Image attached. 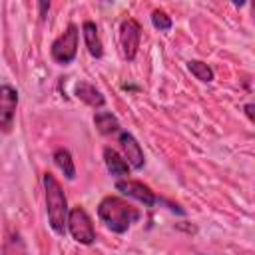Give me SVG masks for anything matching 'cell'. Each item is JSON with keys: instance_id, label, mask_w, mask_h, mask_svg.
Masks as SVG:
<instances>
[{"instance_id": "2", "label": "cell", "mask_w": 255, "mask_h": 255, "mask_svg": "<svg viewBox=\"0 0 255 255\" xmlns=\"http://www.w3.org/2000/svg\"><path fill=\"white\" fill-rule=\"evenodd\" d=\"M42 183H44V191H46V211H48V221L50 227L58 233L64 235L66 233V223H68V199L66 193L60 185V181L46 171L42 175Z\"/></svg>"}, {"instance_id": "14", "label": "cell", "mask_w": 255, "mask_h": 255, "mask_svg": "<svg viewBox=\"0 0 255 255\" xmlns=\"http://www.w3.org/2000/svg\"><path fill=\"white\" fill-rule=\"evenodd\" d=\"M187 70H189L199 82H205V84L213 82V70H211L205 62H201V60H189V62H187Z\"/></svg>"}, {"instance_id": "11", "label": "cell", "mask_w": 255, "mask_h": 255, "mask_svg": "<svg viewBox=\"0 0 255 255\" xmlns=\"http://www.w3.org/2000/svg\"><path fill=\"white\" fill-rule=\"evenodd\" d=\"M104 161H106V167H108V171L112 175H116V177H128L129 165H128V161L116 149L104 147Z\"/></svg>"}, {"instance_id": "4", "label": "cell", "mask_w": 255, "mask_h": 255, "mask_svg": "<svg viewBox=\"0 0 255 255\" xmlns=\"http://www.w3.org/2000/svg\"><path fill=\"white\" fill-rule=\"evenodd\" d=\"M78 26L76 24H70L54 42H52V48H50V54L54 58V62L58 64H70L76 54H78Z\"/></svg>"}, {"instance_id": "9", "label": "cell", "mask_w": 255, "mask_h": 255, "mask_svg": "<svg viewBox=\"0 0 255 255\" xmlns=\"http://www.w3.org/2000/svg\"><path fill=\"white\" fill-rule=\"evenodd\" d=\"M74 92H76V96H78L84 104H88V106H92V108H104V104H106L104 94H102L96 86H92L90 82H78L76 88H74Z\"/></svg>"}, {"instance_id": "16", "label": "cell", "mask_w": 255, "mask_h": 255, "mask_svg": "<svg viewBox=\"0 0 255 255\" xmlns=\"http://www.w3.org/2000/svg\"><path fill=\"white\" fill-rule=\"evenodd\" d=\"M151 24H153V28H157L159 32H167V30H171V26H173L171 18H169L163 10H153V12H151Z\"/></svg>"}, {"instance_id": "6", "label": "cell", "mask_w": 255, "mask_h": 255, "mask_svg": "<svg viewBox=\"0 0 255 255\" xmlns=\"http://www.w3.org/2000/svg\"><path fill=\"white\" fill-rule=\"evenodd\" d=\"M18 108V92L10 84L0 86V129L8 133L14 126V116Z\"/></svg>"}, {"instance_id": "5", "label": "cell", "mask_w": 255, "mask_h": 255, "mask_svg": "<svg viewBox=\"0 0 255 255\" xmlns=\"http://www.w3.org/2000/svg\"><path fill=\"white\" fill-rule=\"evenodd\" d=\"M139 40H141V26L137 20L128 18L122 22L120 26V46H122V54L126 60H133L139 48Z\"/></svg>"}, {"instance_id": "13", "label": "cell", "mask_w": 255, "mask_h": 255, "mask_svg": "<svg viewBox=\"0 0 255 255\" xmlns=\"http://www.w3.org/2000/svg\"><path fill=\"white\" fill-rule=\"evenodd\" d=\"M94 124L98 128L100 133L110 135V133H118L120 131V122L112 112H98L94 116Z\"/></svg>"}, {"instance_id": "17", "label": "cell", "mask_w": 255, "mask_h": 255, "mask_svg": "<svg viewBox=\"0 0 255 255\" xmlns=\"http://www.w3.org/2000/svg\"><path fill=\"white\" fill-rule=\"evenodd\" d=\"M38 6H40V18H44V16H46V12L50 10V2H40Z\"/></svg>"}, {"instance_id": "12", "label": "cell", "mask_w": 255, "mask_h": 255, "mask_svg": "<svg viewBox=\"0 0 255 255\" xmlns=\"http://www.w3.org/2000/svg\"><path fill=\"white\" fill-rule=\"evenodd\" d=\"M54 163L58 165V169L66 175V179H74L76 177V165H74V159H72V153L66 149V147H58L52 155Z\"/></svg>"}, {"instance_id": "7", "label": "cell", "mask_w": 255, "mask_h": 255, "mask_svg": "<svg viewBox=\"0 0 255 255\" xmlns=\"http://www.w3.org/2000/svg\"><path fill=\"white\" fill-rule=\"evenodd\" d=\"M116 189L120 193L128 195V197H131V199H137L139 203H143L147 207H151L157 201L155 193L147 185H143L141 181H135V179H118L116 181Z\"/></svg>"}, {"instance_id": "10", "label": "cell", "mask_w": 255, "mask_h": 255, "mask_svg": "<svg viewBox=\"0 0 255 255\" xmlns=\"http://www.w3.org/2000/svg\"><path fill=\"white\" fill-rule=\"evenodd\" d=\"M82 34H84V42H86L88 52H90L94 58H102L104 46H102V38H100V34H98V26H96L92 20H86V22L82 24Z\"/></svg>"}, {"instance_id": "3", "label": "cell", "mask_w": 255, "mask_h": 255, "mask_svg": "<svg viewBox=\"0 0 255 255\" xmlns=\"http://www.w3.org/2000/svg\"><path fill=\"white\" fill-rule=\"evenodd\" d=\"M66 231L72 235L74 241L82 243V245H92L96 241V229L94 223L90 219V215L86 213L84 207H72L68 211V223H66Z\"/></svg>"}, {"instance_id": "15", "label": "cell", "mask_w": 255, "mask_h": 255, "mask_svg": "<svg viewBox=\"0 0 255 255\" xmlns=\"http://www.w3.org/2000/svg\"><path fill=\"white\" fill-rule=\"evenodd\" d=\"M4 255H26V245L24 239L20 237L18 231H12L6 241H4Z\"/></svg>"}, {"instance_id": "1", "label": "cell", "mask_w": 255, "mask_h": 255, "mask_svg": "<svg viewBox=\"0 0 255 255\" xmlns=\"http://www.w3.org/2000/svg\"><path fill=\"white\" fill-rule=\"evenodd\" d=\"M98 215L106 223V227L112 229L114 233H126L129 229V225L139 219L141 213L131 203L124 201L122 197L108 195V197H104L100 201Z\"/></svg>"}, {"instance_id": "8", "label": "cell", "mask_w": 255, "mask_h": 255, "mask_svg": "<svg viewBox=\"0 0 255 255\" xmlns=\"http://www.w3.org/2000/svg\"><path fill=\"white\" fill-rule=\"evenodd\" d=\"M118 141L124 149V159L128 161V165L133 169H141L145 165V157H143V149L137 143V139L129 131H120Z\"/></svg>"}, {"instance_id": "18", "label": "cell", "mask_w": 255, "mask_h": 255, "mask_svg": "<svg viewBox=\"0 0 255 255\" xmlns=\"http://www.w3.org/2000/svg\"><path fill=\"white\" fill-rule=\"evenodd\" d=\"M245 114H247V118H249L251 122L255 120V114H253V104H247V106H245Z\"/></svg>"}]
</instances>
